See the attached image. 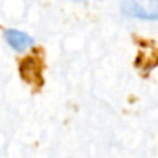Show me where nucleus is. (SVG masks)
I'll return each instance as SVG.
<instances>
[{"label":"nucleus","instance_id":"1","mask_svg":"<svg viewBox=\"0 0 158 158\" xmlns=\"http://www.w3.org/2000/svg\"><path fill=\"white\" fill-rule=\"evenodd\" d=\"M122 11L127 17L158 21V0H122Z\"/></svg>","mask_w":158,"mask_h":158},{"label":"nucleus","instance_id":"2","mask_svg":"<svg viewBox=\"0 0 158 158\" xmlns=\"http://www.w3.org/2000/svg\"><path fill=\"white\" fill-rule=\"evenodd\" d=\"M4 38H6L7 44L11 46L13 49L18 52H24L30 49L34 44V39L31 38L28 34L21 32L18 30H7L4 32Z\"/></svg>","mask_w":158,"mask_h":158}]
</instances>
